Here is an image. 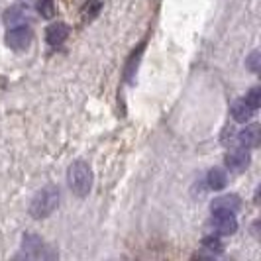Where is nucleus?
<instances>
[{
	"mask_svg": "<svg viewBox=\"0 0 261 261\" xmlns=\"http://www.w3.org/2000/svg\"><path fill=\"white\" fill-rule=\"evenodd\" d=\"M61 202V193L55 185H47L43 187L41 191L36 193V196L32 198V204H30V214L32 218L36 220H41V218H47L51 216L55 208L59 206Z\"/></svg>",
	"mask_w": 261,
	"mask_h": 261,
	"instance_id": "obj_1",
	"label": "nucleus"
},
{
	"mask_svg": "<svg viewBox=\"0 0 261 261\" xmlns=\"http://www.w3.org/2000/svg\"><path fill=\"white\" fill-rule=\"evenodd\" d=\"M92 169L91 165L83 159H77L69 165L67 169V183H69V189L73 191V195H77L79 198L87 196L92 189Z\"/></svg>",
	"mask_w": 261,
	"mask_h": 261,
	"instance_id": "obj_2",
	"label": "nucleus"
},
{
	"mask_svg": "<svg viewBox=\"0 0 261 261\" xmlns=\"http://www.w3.org/2000/svg\"><path fill=\"white\" fill-rule=\"evenodd\" d=\"M212 218H210V226L218 236H232L238 230V220H236L234 212L228 210H212Z\"/></svg>",
	"mask_w": 261,
	"mask_h": 261,
	"instance_id": "obj_3",
	"label": "nucleus"
},
{
	"mask_svg": "<svg viewBox=\"0 0 261 261\" xmlns=\"http://www.w3.org/2000/svg\"><path fill=\"white\" fill-rule=\"evenodd\" d=\"M32 30L28 26H16V28H8L6 32V45L10 49H16V51H22V49H28L30 43H32Z\"/></svg>",
	"mask_w": 261,
	"mask_h": 261,
	"instance_id": "obj_4",
	"label": "nucleus"
},
{
	"mask_svg": "<svg viewBox=\"0 0 261 261\" xmlns=\"http://www.w3.org/2000/svg\"><path fill=\"white\" fill-rule=\"evenodd\" d=\"M224 161H226V167L232 173H244L251 163V155L246 147H240V149H232Z\"/></svg>",
	"mask_w": 261,
	"mask_h": 261,
	"instance_id": "obj_5",
	"label": "nucleus"
},
{
	"mask_svg": "<svg viewBox=\"0 0 261 261\" xmlns=\"http://www.w3.org/2000/svg\"><path fill=\"white\" fill-rule=\"evenodd\" d=\"M4 24L8 28H16V26H28L32 22V14L28 10V6H14V8H8L4 16H2Z\"/></svg>",
	"mask_w": 261,
	"mask_h": 261,
	"instance_id": "obj_6",
	"label": "nucleus"
},
{
	"mask_svg": "<svg viewBox=\"0 0 261 261\" xmlns=\"http://www.w3.org/2000/svg\"><path fill=\"white\" fill-rule=\"evenodd\" d=\"M259 126L257 124H251V126H246L242 132H238V144L240 147H246V149H251V147H257L259 144Z\"/></svg>",
	"mask_w": 261,
	"mask_h": 261,
	"instance_id": "obj_7",
	"label": "nucleus"
},
{
	"mask_svg": "<svg viewBox=\"0 0 261 261\" xmlns=\"http://www.w3.org/2000/svg\"><path fill=\"white\" fill-rule=\"evenodd\" d=\"M67 38H69V26L65 22H55V24L47 26V30H45V41L49 45H59Z\"/></svg>",
	"mask_w": 261,
	"mask_h": 261,
	"instance_id": "obj_8",
	"label": "nucleus"
},
{
	"mask_svg": "<svg viewBox=\"0 0 261 261\" xmlns=\"http://www.w3.org/2000/svg\"><path fill=\"white\" fill-rule=\"evenodd\" d=\"M210 208L212 210H228V212H238V210L242 208V200H240V196L238 195H224V196H218V198H214L212 202H210Z\"/></svg>",
	"mask_w": 261,
	"mask_h": 261,
	"instance_id": "obj_9",
	"label": "nucleus"
},
{
	"mask_svg": "<svg viewBox=\"0 0 261 261\" xmlns=\"http://www.w3.org/2000/svg\"><path fill=\"white\" fill-rule=\"evenodd\" d=\"M43 249H47V246L39 238H36V236H26L24 238L22 255H26V257H45Z\"/></svg>",
	"mask_w": 261,
	"mask_h": 261,
	"instance_id": "obj_10",
	"label": "nucleus"
},
{
	"mask_svg": "<svg viewBox=\"0 0 261 261\" xmlns=\"http://www.w3.org/2000/svg\"><path fill=\"white\" fill-rule=\"evenodd\" d=\"M253 114H255V110H253L244 98H238L234 105H232V118H234L236 122H240V124L249 122V120L253 118Z\"/></svg>",
	"mask_w": 261,
	"mask_h": 261,
	"instance_id": "obj_11",
	"label": "nucleus"
},
{
	"mask_svg": "<svg viewBox=\"0 0 261 261\" xmlns=\"http://www.w3.org/2000/svg\"><path fill=\"white\" fill-rule=\"evenodd\" d=\"M206 183H208V189H212V191H222L226 183H228V175L220 167H214L206 175Z\"/></svg>",
	"mask_w": 261,
	"mask_h": 261,
	"instance_id": "obj_12",
	"label": "nucleus"
},
{
	"mask_svg": "<svg viewBox=\"0 0 261 261\" xmlns=\"http://www.w3.org/2000/svg\"><path fill=\"white\" fill-rule=\"evenodd\" d=\"M34 6L38 8V12L41 14V18H53V14H55V4H53V0H36Z\"/></svg>",
	"mask_w": 261,
	"mask_h": 261,
	"instance_id": "obj_13",
	"label": "nucleus"
},
{
	"mask_svg": "<svg viewBox=\"0 0 261 261\" xmlns=\"http://www.w3.org/2000/svg\"><path fill=\"white\" fill-rule=\"evenodd\" d=\"M244 100H246V102H248L253 110H257V108H259V105H261V89H259V87H253V89H251V91L244 96Z\"/></svg>",
	"mask_w": 261,
	"mask_h": 261,
	"instance_id": "obj_14",
	"label": "nucleus"
},
{
	"mask_svg": "<svg viewBox=\"0 0 261 261\" xmlns=\"http://www.w3.org/2000/svg\"><path fill=\"white\" fill-rule=\"evenodd\" d=\"M259 61H261V57H259V51H251V55L248 57V61H246V67H248L251 73H259Z\"/></svg>",
	"mask_w": 261,
	"mask_h": 261,
	"instance_id": "obj_15",
	"label": "nucleus"
},
{
	"mask_svg": "<svg viewBox=\"0 0 261 261\" xmlns=\"http://www.w3.org/2000/svg\"><path fill=\"white\" fill-rule=\"evenodd\" d=\"M204 248L210 249V251H216V253H220L222 251V242L218 240V238H214V236H210V238H204Z\"/></svg>",
	"mask_w": 261,
	"mask_h": 261,
	"instance_id": "obj_16",
	"label": "nucleus"
}]
</instances>
